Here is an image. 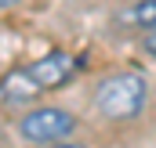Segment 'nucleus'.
Returning a JSON list of instances; mask_svg holds the SVG:
<instances>
[{
  "instance_id": "1",
  "label": "nucleus",
  "mask_w": 156,
  "mask_h": 148,
  "mask_svg": "<svg viewBox=\"0 0 156 148\" xmlns=\"http://www.w3.org/2000/svg\"><path fill=\"white\" fill-rule=\"evenodd\" d=\"M145 76L138 72H113L105 76L94 90V105L105 119H134L138 112L145 109Z\"/></svg>"
},
{
  "instance_id": "2",
  "label": "nucleus",
  "mask_w": 156,
  "mask_h": 148,
  "mask_svg": "<svg viewBox=\"0 0 156 148\" xmlns=\"http://www.w3.org/2000/svg\"><path fill=\"white\" fill-rule=\"evenodd\" d=\"M18 134L29 145H58L69 141V134H76V116L66 109H33L18 119Z\"/></svg>"
},
{
  "instance_id": "3",
  "label": "nucleus",
  "mask_w": 156,
  "mask_h": 148,
  "mask_svg": "<svg viewBox=\"0 0 156 148\" xmlns=\"http://www.w3.org/2000/svg\"><path fill=\"white\" fill-rule=\"evenodd\" d=\"M76 65L80 62L69 54V51H51V54H44L40 62H33L26 72H29V79L37 83L40 90H55V87H62V83L73 79Z\"/></svg>"
},
{
  "instance_id": "4",
  "label": "nucleus",
  "mask_w": 156,
  "mask_h": 148,
  "mask_svg": "<svg viewBox=\"0 0 156 148\" xmlns=\"http://www.w3.org/2000/svg\"><path fill=\"white\" fill-rule=\"evenodd\" d=\"M37 94H40V87L29 79L26 69L4 76V83H0V98H4V101H29V98H37Z\"/></svg>"
},
{
  "instance_id": "5",
  "label": "nucleus",
  "mask_w": 156,
  "mask_h": 148,
  "mask_svg": "<svg viewBox=\"0 0 156 148\" xmlns=\"http://www.w3.org/2000/svg\"><path fill=\"white\" fill-rule=\"evenodd\" d=\"M127 25H138L145 33H156V0H138L127 15H123Z\"/></svg>"
},
{
  "instance_id": "6",
  "label": "nucleus",
  "mask_w": 156,
  "mask_h": 148,
  "mask_svg": "<svg viewBox=\"0 0 156 148\" xmlns=\"http://www.w3.org/2000/svg\"><path fill=\"white\" fill-rule=\"evenodd\" d=\"M142 47H145V54H149V58H156V33H145Z\"/></svg>"
},
{
  "instance_id": "7",
  "label": "nucleus",
  "mask_w": 156,
  "mask_h": 148,
  "mask_svg": "<svg viewBox=\"0 0 156 148\" xmlns=\"http://www.w3.org/2000/svg\"><path fill=\"white\" fill-rule=\"evenodd\" d=\"M51 148H87V145H69V141H58V145H51Z\"/></svg>"
},
{
  "instance_id": "8",
  "label": "nucleus",
  "mask_w": 156,
  "mask_h": 148,
  "mask_svg": "<svg viewBox=\"0 0 156 148\" xmlns=\"http://www.w3.org/2000/svg\"><path fill=\"white\" fill-rule=\"evenodd\" d=\"M15 4H22V0H0V11H7V7H15Z\"/></svg>"
},
{
  "instance_id": "9",
  "label": "nucleus",
  "mask_w": 156,
  "mask_h": 148,
  "mask_svg": "<svg viewBox=\"0 0 156 148\" xmlns=\"http://www.w3.org/2000/svg\"><path fill=\"white\" fill-rule=\"evenodd\" d=\"M0 148H4V145H0Z\"/></svg>"
}]
</instances>
